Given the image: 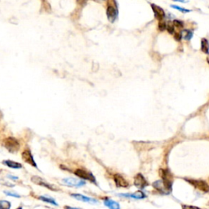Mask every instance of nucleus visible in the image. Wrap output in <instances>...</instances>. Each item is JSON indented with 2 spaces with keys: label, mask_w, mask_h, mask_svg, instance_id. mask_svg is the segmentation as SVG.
<instances>
[{
  "label": "nucleus",
  "mask_w": 209,
  "mask_h": 209,
  "mask_svg": "<svg viewBox=\"0 0 209 209\" xmlns=\"http://www.w3.org/2000/svg\"><path fill=\"white\" fill-rule=\"evenodd\" d=\"M166 29L168 31V33L169 34H173L174 32V25H173V23L172 22H167V26H166Z\"/></svg>",
  "instance_id": "obj_21"
},
{
  "label": "nucleus",
  "mask_w": 209,
  "mask_h": 209,
  "mask_svg": "<svg viewBox=\"0 0 209 209\" xmlns=\"http://www.w3.org/2000/svg\"><path fill=\"white\" fill-rule=\"evenodd\" d=\"M62 183L65 185H67L70 187H80L86 184L84 181L78 180L74 177H68V178L62 179Z\"/></svg>",
  "instance_id": "obj_5"
},
{
  "label": "nucleus",
  "mask_w": 209,
  "mask_h": 209,
  "mask_svg": "<svg viewBox=\"0 0 209 209\" xmlns=\"http://www.w3.org/2000/svg\"><path fill=\"white\" fill-rule=\"evenodd\" d=\"M39 198L40 199V200L43 201V202H46V203H50V204H53V205H55V206L58 205V204L57 203V202L54 200L53 198H47V197H45V196H40Z\"/></svg>",
  "instance_id": "obj_18"
},
{
  "label": "nucleus",
  "mask_w": 209,
  "mask_h": 209,
  "mask_svg": "<svg viewBox=\"0 0 209 209\" xmlns=\"http://www.w3.org/2000/svg\"><path fill=\"white\" fill-rule=\"evenodd\" d=\"M152 7V10L154 13V16L157 19H159V21H162L163 18L165 17V11L163 10L162 7H160L159 6L156 5V4H151L150 5Z\"/></svg>",
  "instance_id": "obj_11"
},
{
  "label": "nucleus",
  "mask_w": 209,
  "mask_h": 209,
  "mask_svg": "<svg viewBox=\"0 0 209 209\" xmlns=\"http://www.w3.org/2000/svg\"><path fill=\"white\" fill-rule=\"evenodd\" d=\"M119 196L120 197H126V198H136V199H142V198H145L146 196L145 195L141 190L135 192L133 194H119Z\"/></svg>",
  "instance_id": "obj_13"
},
{
  "label": "nucleus",
  "mask_w": 209,
  "mask_h": 209,
  "mask_svg": "<svg viewBox=\"0 0 209 209\" xmlns=\"http://www.w3.org/2000/svg\"><path fill=\"white\" fill-rule=\"evenodd\" d=\"M134 185L140 190H143L148 185V182L145 180V178L143 177V175L141 173L137 174L134 178Z\"/></svg>",
  "instance_id": "obj_9"
},
{
  "label": "nucleus",
  "mask_w": 209,
  "mask_h": 209,
  "mask_svg": "<svg viewBox=\"0 0 209 209\" xmlns=\"http://www.w3.org/2000/svg\"><path fill=\"white\" fill-rule=\"evenodd\" d=\"M181 38H182V35H181V33H175L174 34V39H175V40H177V42H180L181 41Z\"/></svg>",
  "instance_id": "obj_25"
},
{
  "label": "nucleus",
  "mask_w": 209,
  "mask_h": 209,
  "mask_svg": "<svg viewBox=\"0 0 209 209\" xmlns=\"http://www.w3.org/2000/svg\"><path fill=\"white\" fill-rule=\"evenodd\" d=\"M171 7H173L175 9H177L178 11H181V12H183V13H186V12H190V10H189V9H185L184 7H179V6H177V5H171Z\"/></svg>",
  "instance_id": "obj_22"
},
{
  "label": "nucleus",
  "mask_w": 209,
  "mask_h": 209,
  "mask_svg": "<svg viewBox=\"0 0 209 209\" xmlns=\"http://www.w3.org/2000/svg\"><path fill=\"white\" fill-rule=\"evenodd\" d=\"M71 196L73 198H75V199L82 201V202L89 203H98V200H96L95 198H89V197H87L85 195H80V194H72Z\"/></svg>",
  "instance_id": "obj_12"
},
{
  "label": "nucleus",
  "mask_w": 209,
  "mask_h": 209,
  "mask_svg": "<svg viewBox=\"0 0 209 209\" xmlns=\"http://www.w3.org/2000/svg\"><path fill=\"white\" fill-rule=\"evenodd\" d=\"M17 209H22V208H17Z\"/></svg>",
  "instance_id": "obj_31"
},
{
  "label": "nucleus",
  "mask_w": 209,
  "mask_h": 209,
  "mask_svg": "<svg viewBox=\"0 0 209 209\" xmlns=\"http://www.w3.org/2000/svg\"><path fill=\"white\" fill-rule=\"evenodd\" d=\"M31 181H32L33 183H34V184L39 185H41V186L47 188L48 190H52V191H58V190H60V189L57 187V186H56L55 185L50 184L48 182H47V181H45L44 180H43L42 178H40V177H36V176H34V177H33L32 178H31Z\"/></svg>",
  "instance_id": "obj_4"
},
{
  "label": "nucleus",
  "mask_w": 209,
  "mask_h": 209,
  "mask_svg": "<svg viewBox=\"0 0 209 209\" xmlns=\"http://www.w3.org/2000/svg\"><path fill=\"white\" fill-rule=\"evenodd\" d=\"M75 174L77 177H80L82 179L88 180V181H91L92 183H96V179H95V177H93V175H92L91 172H87L86 170H83V169H77V170L75 172Z\"/></svg>",
  "instance_id": "obj_7"
},
{
  "label": "nucleus",
  "mask_w": 209,
  "mask_h": 209,
  "mask_svg": "<svg viewBox=\"0 0 209 209\" xmlns=\"http://www.w3.org/2000/svg\"><path fill=\"white\" fill-rule=\"evenodd\" d=\"M65 209H81V208H72V207H70V206H65Z\"/></svg>",
  "instance_id": "obj_28"
},
{
  "label": "nucleus",
  "mask_w": 209,
  "mask_h": 209,
  "mask_svg": "<svg viewBox=\"0 0 209 209\" xmlns=\"http://www.w3.org/2000/svg\"><path fill=\"white\" fill-rule=\"evenodd\" d=\"M3 163L4 165H7V167H11V168H15V169H19V168L22 167V165L21 163L15 162V161H11V160H4Z\"/></svg>",
  "instance_id": "obj_15"
},
{
  "label": "nucleus",
  "mask_w": 209,
  "mask_h": 209,
  "mask_svg": "<svg viewBox=\"0 0 209 209\" xmlns=\"http://www.w3.org/2000/svg\"><path fill=\"white\" fill-rule=\"evenodd\" d=\"M201 50H202L203 52H204V53H209L208 40L206 39L205 38H203V39H202V40H201Z\"/></svg>",
  "instance_id": "obj_16"
},
{
  "label": "nucleus",
  "mask_w": 209,
  "mask_h": 209,
  "mask_svg": "<svg viewBox=\"0 0 209 209\" xmlns=\"http://www.w3.org/2000/svg\"><path fill=\"white\" fill-rule=\"evenodd\" d=\"M104 204L108 208L110 209H120L119 203L116 202V201H113L112 199H110V198H105Z\"/></svg>",
  "instance_id": "obj_14"
},
{
  "label": "nucleus",
  "mask_w": 209,
  "mask_h": 209,
  "mask_svg": "<svg viewBox=\"0 0 209 209\" xmlns=\"http://www.w3.org/2000/svg\"><path fill=\"white\" fill-rule=\"evenodd\" d=\"M181 35H182V37H183L185 40L189 41V40H190L192 37H193V32H192L191 30L184 29V30H182V32H181Z\"/></svg>",
  "instance_id": "obj_17"
},
{
  "label": "nucleus",
  "mask_w": 209,
  "mask_h": 209,
  "mask_svg": "<svg viewBox=\"0 0 209 209\" xmlns=\"http://www.w3.org/2000/svg\"><path fill=\"white\" fill-rule=\"evenodd\" d=\"M106 15L109 22L110 23H114V22L116 21V19L118 17V15H119L117 6H113V5L109 4L106 9Z\"/></svg>",
  "instance_id": "obj_6"
},
{
  "label": "nucleus",
  "mask_w": 209,
  "mask_h": 209,
  "mask_svg": "<svg viewBox=\"0 0 209 209\" xmlns=\"http://www.w3.org/2000/svg\"><path fill=\"white\" fill-rule=\"evenodd\" d=\"M207 61H208V63L209 64V57H207Z\"/></svg>",
  "instance_id": "obj_30"
},
{
  "label": "nucleus",
  "mask_w": 209,
  "mask_h": 209,
  "mask_svg": "<svg viewBox=\"0 0 209 209\" xmlns=\"http://www.w3.org/2000/svg\"><path fill=\"white\" fill-rule=\"evenodd\" d=\"M11 203L7 200H0V209H10Z\"/></svg>",
  "instance_id": "obj_19"
},
{
  "label": "nucleus",
  "mask_w": 209,
  "mask_h": 209,
  "mask_svg": "<svg viewBox=\"0 0 209 209\" xmlns=\"http://www.w3.org/2000/svg\"><path fill=\"white\" fill-rule=\"evenodd\" d=\"M7 177H8V178H10V179H12V180H18V177H15V176H11V175H8V176H7Z\"/></svg>",
  "instance_id": "obj_27"
},
{
  "label": "nucleus",
  "mask_w": 209,
  "mask_h": 209,
  "mask_svg": "<svg viewBox=\"0 0 209 209\" xmlns=\"http://www.w3.org/2000/svg\"><path fill=\"white\" fill-rule=\"evenodd\" d=\"M22 159L24 160V162L28 163L29 165H31V166L34 167H37V164H36L35 161L34 159L32 154H31L29 149H25V150L22 152Z\"/></svg>",
  "instance_id": "obj_8"
},
{
  "label": "nucleus",
  "mask_w": 209,
  "mask_h": 209,
  "mask_svg": "<svg viewBox=\"0 0 209 209\" xmlns=\"http://www.w3.org/2000/svg\"><path fill=\"white\" fill-rule=\"evenodd\" d=\"M182 209H201L198 208V207H195V206H191V205H182Z\"/></svg>",
  "instance_id": "obj_26"
},
{
  "label": "nucleus",
  "mask_w": 209,
  "mask_h": 209,
  "mask_svg": "<svg viewBox=\"0 0 209 209\" xmlns=\"http://www.w3.org/2000/svg\"><path fill=\"white\" fill-rule=\"evenodd\" d=\"M172 23H173L174 27H176V28H177L178 29H182L183 27H184L183 22H180V21H178V20H174Z\"/></svg>",
  "instance_id": "obj_20"
},
{
  "label": "nucleus",
  "mask_w": 209,
  "mask_h": 209,
  "mask_svg": "<svg viewBox=\"0 0 209 209\" xmlns=\"http://www.w3.org/2000/svg\"><path fill=\"white\" fill-rule=\"evenodd\" d=\"M173 1H177V2H182V3L186 2V0H173Z\"/></svg>",
  "instance_id": "obj_29"
},
{
  "label": "nucleus",
  "mask_w": 209,
  "mask_h": 209,
  "mask_svg": "<svg viewBox=\"0 0 209 209\" xmlns=\"http://www.w3.org/2000/svg\"><path fill=\"white\" fill-rule=\"evenodd\" d=\"M172 181L170 180H159L153 183V186L163 195H168L172 191Z\"/></svg>",
  "instance_id": "obj_1"
},
{
  "label": "nucleus",
  "mask_w": 209,
  "mask_h": 209,
  "mask_svg": "<svg viewBox=\"0 0 209 209\" xmlns=\"http://www.w3.org/2000/svg\"><path fill=\"white\" fill-rule=\"evenodd\" d=\"M166 22H163V21H160L159 23V30H161V31L165 30L166 29Z\"/></svg>",
  "instance_id": "obj_23"
},
{
  "label": "nucleus",
  "mask_w": 209,
  "mask_h": 209,
  "mask_svg": "<svg viewBox=\"0 0 209 209\" xmlns=\"http://www.w3.org/2000/svg\"><path fill=\"white\" fill-rule=\"evenodd\" d=\"M190 185H192L195 189L203 192H209V185L205 181L201 180H190V179H185Z\"/></svg>",
  "instance_id": "obj_3"
},
{
  "label": "nucleus",
  "mask_w": 209,
  "mask_h": 209,
  "mask_svg": "<svg viewBox=\"0 0 209 209\" xmlns=\"http://www.w3.org/2000/svg\"><path fill=\"white\" fill-rule=\"evenodd\" d=\"M113 181H114L115 185H117L118 187L126 188L129 185L128 181H126L125 178L122 175H120V174H115L113 176Z\"/></svg>",
  "instance_id": "obj_10"
},
{
  "label": "nucleus",
  "mask_w": 209,
  "mask_h": 209,
  "mask_svg": "<svg viewBox=\"0 0 209 209\" xmlns=\"http://www.w3.org/2000/svg\"><path fill=\"white\" fill-rule=\"evenodd\" d=\"M4 194L7 196H11V197H15V198H20V195L16 194V193H12V192L9 191H4Z\"/></svg>",
  "instance_id": "obj_24"
},
{
  "label": "nucleus",
  "mask_w": 209,
  "mask_h": 209,
  "mask_svg": "<svg viewBox=\"0 0 209 209\" xmlns=\"http://www.w3.org/2000/svg\"><path fill=\"white\" fill-rule=\"evenodd\" d=\"M4 147L11 153L17 152L20 149V146H21L20 142L18 141L17 139L12 137V136H9L7 138L4 139Z\"/></svg>",
  "instance_id": "obj_2"
}]
</instances>
